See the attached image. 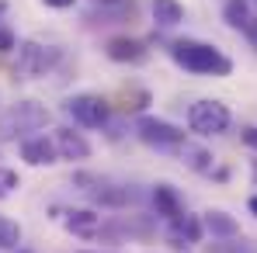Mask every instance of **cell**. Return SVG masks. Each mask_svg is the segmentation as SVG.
<instances>
[{"label":"cell","mask_w":257,"mask_h":253,"mask_svg":"<svg viewBox=\"0 0 257 253\" xmlns=\"http://www.w3.org/2000/svg\"><path fill=\"white\" fill-rule=\"evenodd\" d=\"M171 59L184 73H195V77H229L233 73V59L222 49H215L209 42H198V39L171 42Z\"/></svg>","instance_id":"1"},{"label":"cell","mask_w":257,"mask_h":253,"mask_svg":"<svg viewBox=\"0 0 257 253\" xmlns=\"http://www.w3.org/2000/svg\"><path fill=\"white\" fill-rule=\"evenodd\" d=\"M49 125V108L39 101H18L0 115V142L28 139V132H39Z\"/></svg>","instance_id":"2"},{"label":"cell","mask_w":257,"mask_h":253,"mask_svg":"<svg viewBox=\"0 0 257 253\" xmlns=\"http://www.w3.org/2000/svg\"><path fill=\"white\" fill-rule=\"evenodd\" d=\"M229 125H233V115H229V108H226L222 101L202 97V101H195V104L188 108V128H191L195 135H202V139L222 135Z\"/></svg>","instance_id":"3"},{"label":"cell","mask_w":257,"mask_h":253,"mask_svg":"<svg viewBox=\"0 0 257 253\" xmlns=\"http://www.w3.org/2000/svg\"><path fill=\"white\" fill-rule=\"evenodd\" d=\"M63 111L80 128H108L111 122V108L101 94H73V97H66Z\"/></svg>","instance_id":"4"},{"label":"cell","mask_w":257,"mask_h":253,"mask_svg":"<svg viewBox=\"0 0 257 253\" xmlns=\"http://www.w3.org/2000/svg\"><path fill=\"white\" fill-rule=\"evenodd\" d=\"M56 63H59V49L28 39V42L18 45V66H14V73L25 77V80H35V77H45Z\"/></svg>","instance_id":"5"},{"label":"cell","mask_w":257,"mask_h":253,"mask_svg":"<svg viewBox=\"0 0 257 253\" xmlns=\"http://www.w3.org/2000/svg\"><path fill=\"white\" fill-rule=\"evenodd\" d=\"M136 135H139L146 146H153V149H181V146L188 142V132H184V128L171 125V122H164V118H153V115H143V118L136 122Z\"/></svg>","instance_id":"6"},{"label":"cell","mask_w":257,"mask_h":253,"mask_svg":"<svg viewBox=\"0 0 257 253\" xmlns=\"http://www.w3.org/2000/svg\"><path fill=\"white\" fill-rule=\"evenodd\" d=\"M164 239H167V246L177 253H184L188 246H198L202 239H205V225H202V215H181V218H174L164 225Z\"/></svg>","instance_id":"7"},{"label":"cell","mask_w":257,"mask_h":253,"mask_svg":"<svg viewBox=\"0 0 257 253\" xmlns=\"http://www.w3.org/2000/svg\"><path fill=\"white\" fill-rule=\"evenodd\" d=\"M104 56L111 63H125V66H143L150 59V49L143 39H128V35H115L104 42Z\"/></svg>","instance_id":"8"},{"label":"cell","mask_w":257,"mask_h":253,"mask_svg":"<svg viewBox=\"0 0 257 253\" xmlns=\"http://www.w3.org/2000/svg\"><path fill=\"white\" fill-rule=\"evenodd\" d=\"M52 142H56L59 160H66V163H84V160H90V142L84 139V132H73L70 125L56 128L52 132Z\"/></svg>","instance_id":"9"},{"label":"cell","mask_w":257,"mask_h":253,"mask_svg":"<svg viewBox=\"0 0 257 253\" xmlns=\"http://www.w3.org/2000/svg\"><path fill=\"white\" fill-rule=\"evenodd\" d=\"M21 160L28 167H52V163H59L52 135H28V139H21Z\"/></svg>","instance_id":"10"},{"label":"cell","mask_w":257,"mask_h":253,"mask_svg":"<svg viewBox=\"0 0 257 253\" xmlns=\"http://www.w3.org/2000/svg\"><path fill=\"white\" fill-rule=\"evenodd\" d=\"M150 201H153V211H157L164 222H174V218L184 215V198H181V191H177L174 184H153Z\"/></svg>","instance_id":"11"},{"label":"cell","mask_w":257,"mask_h":253,"mask_svg":"<svg viewBox=\"0 0 257 253\" xmlns=\"http://www.w3.org/2000/svg\"><path fill=\"white\" fill-rule=\"evenodd\" d=\"M87 198H90L97 208L122 211V208H128V201H132V191H128L125 184H111V180H104V177H101V184H97V187H90V191H87Z\"/></svg>","instance_id":"12"},{"label":"cell","mask_w":257,"mask_h":253,"mask_svg":"<svg viewBox=\"0 0 257 253\" xmlns=\"http://www.w3.org/2000/svg\"><path fill=\"white\" fill-rule=\"evenodd\" d=\"M59 218H63L66 232H73V236H80V239H94V236L101 232V215L94 208H66Z\"/></svg>","instance_id":"13"},{"label":"cell","mask_w":257,"mask_h":253,"mask_svg":"<svg viewBox=\"0 0 257 253\" xmlns=\"http://www.w3.org/2000/svg\"><path fill=\"white\" fill-rule=\"evenodd\" d=\"M202 225H205V232H209L212 239H236V236H240V222L222 208H209L202 215Z\"/></svg>","instance_id":"14"},{"label":"cell","mask_w":257,"mask_h":253,"mask_svg":"<svg viewBox=\"0 0 257 253\" xmlns=\"http://www.w3.org/2000/svg\"><path fill=\"white\" fill-rule=\"evenodd\" d=\"M177 153H181L184 167L195 170V173H212V170H215V156L205 149V146H191V142H184Z\"/></svg>","instance_id":"15"},{"label":"cell","mask_w":257,"mask_h":253,"mask_svg":"<svg viewBox=\"0 0 257 253\" xmlns=\"http://www.w3.org/2000/svg\"><path fill=\"white\" fill-rule=\"evenodd\" d=\"M150 11H153V21L160 28H174V25L184 21V4L181 0H153Z\"/></svg>","instance_id":"16"},{"label":"cell","mask_w":257,"mask_h":253,"mask_svg":"<svg viewBox=\"0 0 257 253\" xmlns=\"http://www.w3.org/2000/svg\"><path fill=\"white\" fill-rule=\"evenodd\" d=\"M222 21L233 32H243L250 25V0H226L222 4Z\"/></svg>","instance_id":"17"},{"label":"cell","mask_w":257,"mask_h":253,"mask_svg":"<svg viewBox=\"0 0 257 253\" xmlns=\"http://www.w3.org/2000/svg\"><path fill=\"white\" fill-rule=\"evenodd\" d=\"M205 253H257V243L254 239H212L205 243Z\"/></svg>","instance_id":"18"},{"label":"cell","mask_w":257,"mask_h":253,"mask_svg":"<svg viewBox=\"0 0 257 253\" xmlns=\"http://www.w3.org/2000/svg\"><path fill=\"white\" fill-rule=\"evenodd\" d=\"M18 243H21V225L0 215V250H18Z\"/></svg>","instance_id":"19"},{"label":"cell","mask_w":257,"mask_h":253,"mask_svg":"<svg viewBox=\"0 0 257 253\" xmlns=\"http://www.w3.org/2000/svg\"><path fill=\"white\" fill-rule=\"evenodd\" d=\"M18 187H21V177H18V170H11V167H0V198L14 194Z\"/></svg>","instance_id":"20"},{"label":"cell","mask_w":257,"mask_h":253,"mask_svg":"<svg viewBox=\"0 0 257 253\" xmlns=\"http://www.w3.org/2000/svg\"><path fill=\"white\" fill-rule=\"evenodd\" d=\"M14 49H18V39H14V32L0 25V52H14Z\"/></svg>","instance_id":"21"},{"label":"cell","mask_w":257,"mask_h":253,"mask_svg":"<svg viewBox=\"0 0 257 253\" xmlns=\"http://www.w3.org/2000/svg\"><path fill=\"white\" fill-rule=\"evenodd\" d=\"M240 139H243V146H250V149L257 153V128L254 125H243V128H240Z\"/></svg>","instance_id":"22"},{"label":"cell","mask_w":257,"mask_h":253,"mask_svg":"<svg viewBox=\"0 0 257 253\" xmlns=\"http://www.w3.org/2000/svg\"><path fill=\"white\" fill-rule=\"evenodd\" d=\"M243 35H247V42H250V45L257 49V18H250V25L243 28Z\"/></svg>","instance_id":"23"},{"label":"cell","mask_w":257,"mask_h":253,"mask_svg":"<svg viewBox=\"0 0 257 253\" xmlns=\"http://www.w3.org/2000/svg\"><path fill=\"white\" fill-rule=\"evenodd\" d=\"M45 7H56V11H63V7H73L77 0H42Z\"/></svg>","instance_id":"24"},{"label":"cell","mask_w":257,"mask_h":253,"mask_svg":"<svg viewBox=\"0 0 257 253\" xmlns=\"http://www.w3.org/2000/svg\"><path fill=\"white\" fill-rule=\"evenodd\" d=\"M125 0H94V7H122Z\"/></svg>","instance_id":"25"},{"label":"cell","mask_w":257,"mask_h":253,"mask_svg":"<svg viewBox=\"0 0 257 253\" xmlns=\"http://www.w3.org/2000/svg\"><path fill=\"white\" fill-rule=\"evenodd\" d=\"M247 208H250V215L257 218V194H250V201H247Z\"/></svg>","instance_id":"26"},{"label":"cell","mask_w":257,"mask_h":253,"mask_svg":"<svg viewBox=\"0 0 257 253\" xmlns=\"http://www.w3.org/2000/svg\"><path fill=\"white\" fill-rule=\"evenodd\" d=\"M4 11H7V4H4V0H0V14H4Z\"/></svg>","instance_id":"27"},{"label":"cell","mask_w":257,"mask_h":253,"mask_svg":"<svg viewBox=\"0 0 257 253\" xmlns=\"http://www.w3.org/2000/svg\"><path fill=\"white\" fill-rule=\"evenodd\" d=\"M77 253H97V250H77Z\"/></svg>","instance_id":"28"},{"label":"cell","mask_w":257,"mask_h":253,"mask_svg":"<svg viewBox=\"0 0 257 253\" xmlns=\"http://www.w3.org/2000/svg\"><path fill=\"white\" fill-rule=\"evenodd\" d=\"M18 253H28V250H18Z\"/></svg>","instance_id":"29"},{"label":"cell","mask_w":257,"mask_h":253,"mask_svg":"<svg viewBox=\"0 0 257 253\" xmlns=\"http://www.w3.org/2000/svg\"><path fill=\"white\" fill-rule=\"evenodd\" d=\"M254 7H257V0H254Z\"/></svg>","instance_id":"30"}]
</instances>
